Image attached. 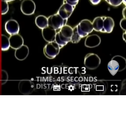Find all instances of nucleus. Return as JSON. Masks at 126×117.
<instances>
[{
  "label": "nucleus",
  "mask_w": 126,
  "mask_h": 117,
  "mask_svg": "<svg viewBox=\"0 0 126 117\" xmlns=\"http://www.w3.org/2000/svg\"><path fill=\"white\" fill-rule=\"evenodd\" d=\"M92 23L94 30L103 33H111L115 25L113 20L110 17H98Z\"/></svg>",
  "instance_id": "obj_1"
},
{
  "label": "nucleus",
  "mask_w": 126,
  "mask_h": 117,
  "mask_svg": "<svg viewBox=\"0 0 126 117\" xmlns=\"http://www.w3.org/2000/svg\"><path fill=\"white\" fill-rule=\"evenodd\" d=\"M73 28L68 25H65L56 33L55 41L59 45L60 48L71 41Z\"/></svg>",
  "instance_id": "obj_2"
},
{
  "label": "nucleus",
  "mask_w": 126,
  "mask_h": 117,
  "mask_svg": "<svg viewBox=\"0 0 126 117\" xmlns=\"http://www.w3.org/2000/svg\"><path fill=\"white\" fill-rule=\"evenodd\" d=\"M47 19L48 26L56 30L66 25L68 21L67 19H63L57 13L50 16Z\"/></svg>",
  "instance_id": "obj_3"
},
{
  "label": "nucleus",
  "mask_w": 126,
  "mask_h": 117,
  "mask_svg": "<svg viewBox=\"0 0 126 117\" xmlns=\"http://www.w3.org/2000/svg\"><path fill=\"white\" fill-rule=\"evenodd\" d=\"M77 28L78 34L81 38L87 36L94 30L92 22L88 20L81 21Z\"/></svg>",
  "instance_id": "obj_4"
},
{
  "label": "nucleus",
  "mask_w": 126,
  "mask_h": 117,
  "mask_svg": "<svg viewBox=\"0 0 126 117\" xmlns=\"http://www.w3.org/2000/svg\"><path fill=\"white\" fill-rule=\"evenodd\" d=\"M60 48L59 45L55 41L51 42L45 46L44 54L47 58H53L59 53Z\"/></svg>",
  "instance_id": "obj_5"
},
{
  "label": "nucleus",
  "mask_w": 126,
  "mask_h": 117,
  "mask_svg": "<svg viewBox=\"0 0 126 117\" xmlns=\"http://www.w3.org/2000/svg\"><path fill=\"white\" fill-rule=\"evenodd\" d=\"M36 6L33 0H23L21 3L20 10L22 13L27 15H33Z\"/></svg>",
  "instance_id": "obj_6"
},
{
  "label": "nucleus",
  "mask_w": 126,
  "mask_h": 117,
  "mask_svg": "<svg viewBox=\"0 0 126 117\" xmlns=\"http://www.w3.org/2000/svg\"><path fill=\"white\" fill-rule=\"evenodd\" d=\"M34 88L33 83L28 79H23L19 83V90L23 95L30 94L33 91Z\"/></svg>",
  "instance_id": "obj_7"
},
{
  "label": "nucleus",
  "mask_w": 126,
  "mask_h": 117,
  "mask_svg": "<svg viewBox=\"0 0 126 117\" xmlns=\"http://www.w3.org/2000/svg\"><path fill=\"white\" fill-rule=\"evenodd\" d=\"M75 7L68 3H63L59 8L57 14L63 19L68 20L71 15Z\"/></svg>",
  "instance_id": "obj_8"
},
{
  "label": "nucleus",
  "mask_w": 126,
  "mask_h": 117,
  "mask_svg": "<svg viewBox=\"0 0 126 117\" xmlns=\"http://www.w3.org/2000/svg\"><path fill=\"white\" fill-rule=\"evenodd\" d=\"M5 29L10 35L18 34L20 31V26L17 21L11 19L5 23Z\"/></svg>",
  "instance_id": "obj_9"
},
{
  "label": "nucleus",
  "mask_w": 126,
  "mask_h": 117,
  "mask_svg": "<svg viewBox=\"0 0 126 117\" xmlns=\"http://www.w3.org/2000/svg\"><path fill=\"white\" fill-rule=\"evenodd\" d=\"M9 40L10 47L14 49H17L24 44L23 37L18 33L10 35Z\"/></svg>",
  "instance_id": "obj_10"
},
{
  "label": "nucleus",
  "mask_w": 126,
  "mask_h": 117,
  "mask_svg": "<svg viewBox=\"0 0 126 117\" xmlns=\"http://www.w3.org/2000/svg\"><path fill=\"white\" fill-rule=\"evenodd\" d=\"M56 33V30L52 29L49 26L42 29L43 37L48 43L55 41Z\"/></svg>",
  "instance_id": "obj_11"
},
{
  "label": "nucleus",
  "mask_w": 126,
  "mask_h": 117,
  "mask_svg": "<svg viewBox=\"0 0 126 117\" xmlns=\"http://www.w3.org/2000/svg\"><path fill=\"white\" fill-rule=\"evenodd\" d=\"M29 53V49L28 46L23 44L20 47L16 50L15 57L19 60H24L28 57Z\"/></svg>",
  "instance_id": "obj_12"
},
{
  "label": "nucleus",
  "mask_w": 126,
  "mask_h": 117,
  "mask_svg": "<svg viewBox=\"0 0 126 117\" xmlns=\"http://www.w3.org/2000/svg\"><path fill=\"white\" fill-rule=\"evenodd\" d=\"M35 23L37 27L42 29L48 26L47 18L44 15H38L35 18Z\"/></svg>",
  "instance_id": "obj_13"
},
{
  "label": "nucleus",
  "mask_w": 126,
  "mask_h": 117,
  "mask_svg": "<svg viewBox=\"0 0 126 117\" xmlns=\"http://www.w3.org/2000/svg\"><path fill=\"white\" fill-rule=\"evenodd\" d=\"M108 69L111 74L114 75L117 73L119 69V64L118 62L112 60L108 64Z\"/></svg>",
  "instance_id": "obj_14"
},
{
  "label": "nucleus",
  "mask_w": 126,
  "mask_h": 117,
  "mask_svg": "<svg viewBox=\"0 0 126 117\" xmlns=\"http://www.w3.org/2000/svg\"><path fill=\"white\" fill-rule=\"evenodd\" d=\"M1 50L6 51L10 47L9 38L4 35H1Z\"/></svg>",
  "instance_id": "obj_15"
},
{
  "label": "nucleus",
  "mask_w": 126,
  "mask_h": 117,
  "mask_svg": "<svg viewBox=\"0 0 126 117\" xmlns=\"http://www.w3.org/2000/svg\"><path fill=\"white\" fill-rule=\"evenodd\" d=\"M100 42V39L97 35H92L91 36H89L86 39V46L90 44H99Z\"/></svg>",
  "instance_id": "obj_16"
},
{
  "label": "nucleus",
  "mask_w": 126,
  "mask_h": 117,
  "mask_svg": "<svg viewBox=\"0 0 126 117\" xmlns=\"http://www.w3.org/2000/svg\"><path fill=\"white\" fill-rule=\"evenodd\" d=\"M82 38L80 37L77 31V26L73 28V33L72 36L71 41L72 43H77Z\"/></svg>",
  "instance_id": "obj_17"
},
{
  "label": "nucleus",
  "mask_w": 126,
  "mask_h": 117,
  "mask_svg": "<svg viewBox=\"0 0 126 117\" xmlns=\"http://www.w3.org/2000/svg\"><path fill=\"white\" fill-rule=\"evenodd\" d=\"M2 8H1V14L4 15L8 12L9 10V6L8 2L6 0H2Z\"/></svg>",
  "instance_id": "obj_18"
},
{
  "label": "nucleus",
  "mask_w": 126,
  "mask_h": 117,
  "mask_svg": "<svg viewBox=\"0 0 126 117\" xmlns=\"http://www.w3.org/2000/svg\"><path fill=\"white\" fill-rule=\"evenodd\" d=\"M110 5L114 6H119L122 3V0H105Z\"/></svg>",
  "instance_id": "obj_19"
},
{
  "label": "nucleus",
  "mask_w": 126,
  "mask_h": 117,
  "mask_svg": "<svg viewBox=\"0 0 126 117\" xmlns=\"http://www.w3.org/2000/svg\"><path fill=\"white\" fill-rule=\"evenodd\" d=\"M2 84H4L5 83H6L8 79V75L7 73L4 71V70H2Z\"/></svg>",
  "instance_id": "obj_20"
},
{
  "label": "nucleus",
  "mask_w": 126,
  "mask_h": 117,
  "mask_svg": "<svg viewBox=\"0 0 126 117\" xmlns=\"http://www.w3.org/2000/svg\"><path fill=\"white\" fill-rule=\"evenodd\" d=\"M79 0H64L63 3H68L70 5L76 6Z\"/></svg>",
  "instance_id": "obj_21"
},
{
  "label": "nucleus",
  "mask_w": 126,
  "mask_h": 117,
  "mask_svg": "<svg viewBox=\"0 0 126 117\" xmlns=\"http://www.w3.org/2000/svg\"><path fill=\"white\" fill-rule=\"evenodd\" d=\"M126 18L122 19L120 22V25L122 29L125 30L126 29Z\"/></svg>",
  "instance_id": "obj_22"
},
{
  "label": "nucleus",
  "mask_w": 126,
  "mask_h": 117,
  "mask_svg": "<svg viewBox=\"0 0 126 117\" xmlns=\"http://www.w3.org/2000/svg\"><path fill=\"white\" fill-rule=\"evenodd\" d=\"M101 0H90V2L92 4L94 5H96L99 3L100 2Z\"/></svg>",
  "instance_id": "obj_23"
},
{
  "label": "nucleus",
  "mask_w": 126,
  "mask_h": 117,
  "mask_svg": "<svg viewBox=\"0 0 126 117\" xmlns=\"http://www.w3.org/2000/svg\"><path fill=\"white\" fill-rule=\"evenodd\" d=\"M123 16H124V18H126V8H124L123 11Z\"/></svg>",
  "instance_id": "obj_24"
},
{
  "label": "nucleus",
  "mask_w": 126,
  "mask_h": 117,
  "mask_svg": "<svg viewBox=\"0 0 126 117\" xmlns=\"http://www.w3.org/2000/svg\"><path fill=\"white\" fill-rule=\"evenodd\" d=\"M122 3L126 5V0H122Z\"/></svg>",
  "instance_id": "obj_25"
},
{
  "label": "nucleus",
  "mask_w": 126,
  "mask_h": 117,
  "mask_svg": "<svg viewBox=\"0 0 126 117\" xmlns=\"http://www.w3.org/2000/svg\"><path fill=\"white\" fill-rule=\"evenodd\" d=\"M6 0L8 2H11V1H14L15 0Z\"/></svg>",
  "instance_id": "obj_26"
}]
</instances>
